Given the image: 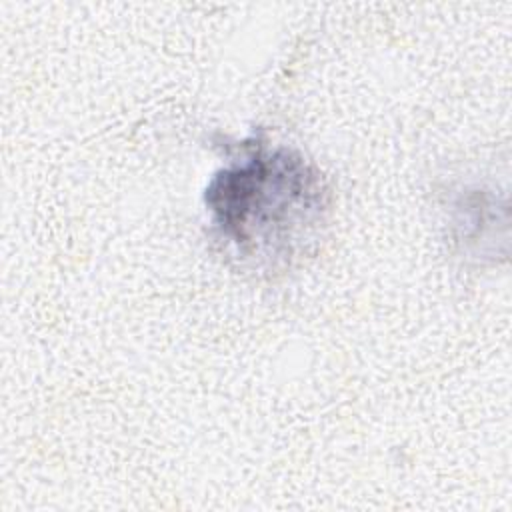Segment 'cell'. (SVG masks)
Returning a JSON list of instances; mask_svg holds the SVG:
<instances>
[{"label":"cell","instance_id":"1","mask_svg":"<svg viewBox=\"0 0 512 512\" xmlns=\"http://www.w3.org/2000/svg\"><path fill=\"white\" fill-rule=\"evenodd\" d=\"M204 204L216 240L254 270L286 266L328 208L318 170L296 150L256 144L216 170Z\"/></svg>","mask_w":512,"mask_h":512}]
</instances>
